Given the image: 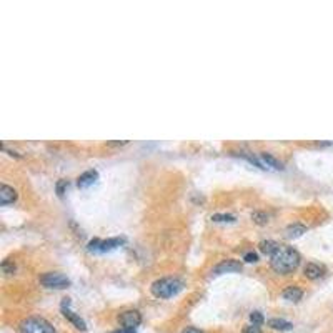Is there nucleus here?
<instances>
[{
  "label": "nucleus",
  "instance_id": "obj_1",
  "mask_svg": "<svg viewBox=\"0 0 333 333\" xmlns=\"http://www.w3.org/2000/svg\"><path fill=\"white\" fill-rule=\"evenodd\" d=\"M270 265L278 273H286L293 272L296 267L300 265V253L295 248L290 247H280L277 250V253L273 255L270 260Z\"/></svg>",
  "mask_w": 333,
  "mask_h": 333
},
{
  "label": "nucleus",
  "instance_id": "obj_2",
  "mask_svg": "<svg viewBox=\"0 0 333 333\" xmlns=\"http://www.w3.org/2000/svg\"><path fill=\"white\" fill-rule=\"evenodd\" d=\"M184 288V284L179 278H160V280H155L152 284V293L157 296V298H172L175 296L179 291Z\"/></svg>",
  "mask_w": 333,
  "mask_h": 333
},
{
  "label": "nucleus",
  "instance_id": "obj_3",
  "mask_svg": "<svg viewBox=\"0 0 333 333\" xmlns=\"http://www.w3.org/2000/svg\"><path fill=\"white\" fill-rule=\"evenodd\" d=\"M20 333H55V330L45 318L30 317L20 323Z\"/></svg>",
  "mask_w": 333,
  "mask_h": 333
},
{
  "label": "nucleus",
  "instance_id": "obj_4",
  "mask_svg": "<svg viewBox=\"0 0 333 333\" xmlns=\"http://www.w3.org/2000/svg\"><path fill=\"white\" fill-rule=\"evenodd\" d=\"M40 284H42L45 288L63 290L70 285V280L58 272H48V273H44V275L40 277Z\"/></svg>",
  "mask_w": 333,
  "mask_h": 333
},
{
  "label": "nucleus",
  "instance_id": "obj_5",
  "mask_svg": "<svg viewBox=\"0 0 333 333\" xmlns=\"http://www.w3.org/2000/svg\"><path fill=\"white\" fill-rule=\"evenodd\" d=\"M124 241H125L124 238H108V240H98V238H95L92 241H89L87 248H89V252L105 253V252H112V250L118 248L122 243H124Z\"/></svg>",
  "mask_w": 333,
  "mask_h": 333
},
{
  "label": "nucleus",
  "instance_id": "obj_6",
  "mask_svg": "<svg viewBox=\"0 0 333 333\" xmlns=\"http://www.w3.org/2000/svg\"><path fill=\"white\" fill-rule=\"evenodd\" d=\"M118 322H120L122 328L135 330V328L142 323V315L137 312V310H127V312H124L118 317Z\"/></svg>",
  "mask_w": 333,
  "mask_h": 333
},
{
  "label": "nucleus",
  "instance_id": "obj_7",
  "mask_svg": "<svg viewBox=\"0 0 333 333\" xmlns=\"http://www.w3.org/2000/svg\"><path fill=\"white\" fill-rule=\"evenodd\" d=\"M68 307H70V298H63V302H62V313H63V317H65L68 322L74 323L75 328H79V330L85 332L87 330V323L82 320L79 315L72 312V310L68 308Z\"/></svg>",
  "mask_w": 333,
  "mask_h": 333
},
{
  "label": "nucleus",
  "instance_id": "obj_8",
  "mask_svg": "<svg viewBox=\"0 0 333 333\" xmlns=\"http://www.w3.org/2000/svg\"><path fill=\"white\" fill-rule=\"evenodd\" d=\"M241 270V263L237 260H223L222 263L213 268V275H223V273H234Z\"/></svg>",
  "mask_w": 333,
  "mask_h": 333
},
{
  "label": "nucleus",
  "instance_id": "obj_9",
  "mask_svg": "<svg viewBox=\"0 0 333 333\" xmlns=\"http://www.w3.org/2000/svg\"><path fill=\"white\" fill-rule=\"evenodd\" d=\"M258 160L262 162L263 168H273V170H284V162H280L278 158H275L273 155L267 153V152H262L258 155Z\"/></svg>",
  "mask_w": 333,
  "mask_h": 333
},
{
  "label": "nucleus",
  "instance_id": "obj_10",
  "mask_svg": "<svg viewBox=\"0 0 333 333\" xmlns=\"http://www.w3.org/2000/svg\"><path fill=\"white\" fill-rule=\"evenodd\" d=\"M98 179V172L97 170H87L77 179V187L79 189H89L90 185H94Z\"/></svg>",
  "mask_w": 333,
  "mask_h": 333
},
{
  "label": "nucleus",
  "instance_id": "obj_11",
  "mask_svg": "<svg viewBox=\"0 0 333 333\" xmlns=\"http://www.w3.org/2000/svg\"><path fill=\"white\" fill-rule=\"evenodd\" d=\"M17 200V191L12 189V187H8L5 184L0 185V205H8V203H13Z\"/></svg>",
  "mask_w": 333,
  "mask_h": 333
},
{
  "label": "nucleus",
  "instance_id": "obj_12",
  "mask_svg": "<svg viewBox=\"0 0 333 333\" xmlns=\"http://www.w3.org/2000/svg\"><path fill=\"white\" fill-rule=\"evenodd\" d=\"M282 296H284L285 300H288V302H300L303 296V291L298 288V286H286V288L282 291Z\"/></svg>",
  "mask_w": 333,
  "mask_h": 333
},
{
  "label": "nucleus",
  "instance_id": "obj_13",
  "mask_svg": "<svg viewBox=\"0 0 333 333\" xmlns=\"http://www.w3.org/2000/svg\"><path fill=\"white\" fill-rule=\"evenodd\" d=\"M258 248H260V252L262 253H265V255H268V257H273V255L277 253V250L280 248V245L277 243V241H273V240H263L262 243L258 245Z\"/></svg>",
  "mask_w": 333,
  "mask_h": 333
},
{
  "label": "nucleus",
  "instance_id": "obj_14",
  "mask_svg": "<svg viewBox=\"0 0 333 333\" xmlns=\"http://www.w3.org/2000/svg\"><path fill=\"white\" fill-rule=\"evenodd\" d=\"M268 327L277 332H288L293 328V325L290 322L284 320V318H272V320H268Z\"/></svg>",
  "mask_w": 333,
  "mask_h": 333
},
{
  "label": "nucleus",
  "instance_id": "obj_15",
  "mask_svg": "<svg viewBox=\"0 0 333 333\" xmlns=\"http://www.w3.org/2000/svg\"><path fill=\"white\" fill-rule=\"evenodd\" d=\"M323 275V267L317 265V263H308L305 267V277L310 278V280H317Z\"/></svg>",
  "mask_w": 333,
  "mask_h": 333
},
{
  "label": "nucleus",
  "instance_id": "obj_16",
  "mask_svg": "<svg viewBox=\"0 0 333 333\" xmlns=\"http://www.w3.org/2000/svg\"><path fill=\"white\" fill-rule=\"evenodd\" d=\"M305 232H307V227L300 225V223H295V225H290L288 229L285 230V237L286 238H298V237H302Z\"/></svg>",
  "mask_w": 333,
  "mask_h": 333
},
{
  "label": "nucleus",
  "instance_id": "obj_17",
  "mask_svg": "<svg viewBox=\"0 0 333 333\" xmlns=\"http://www.w3.org/2000/svg\"><path fill=\"white\" fill-rule=\"evenodd\" d=\"M212 220L217 223H234L237 218L234 215H225V213H215L212 215Z\"/></svg>",
  "mask_w": 333,
  "mask_h": 333
},
{
  "label": "nucleus",
  "instance_id": "obj_18",
  "mask_svg": "<svg viewBox=\"0 0 333 333\" xmlns=\"http://www.w3.org/2000/svg\"><path fill=\"white\" fill-rule=\"evenodd\" d=\"M250 320H252V323L253 325H262L263 322H265V318H263V315L260 313V312H252L250 313Z\"/></svg>",
  "mask_w": 333,
  "mask_h": 333
},
{
  "label": "nucleus",
  "instance_id": "obj_19",
  "mask_svg": "<svg viewBox=\"0 0 333 333\" xmlns=\"http://www.w3.org/2000/svg\"><path fill=\"white\" fill-rule=\"evenodd\" d=\"M252 218H253V220L257 222V223H267V222H268V215H265V213H258V212H257V213H253Z\"/></svg>",
  "mask_w": 333,
  "mask_h": 333
},
{
  "label": "nucleus",
  "instance_id": "obj_20",
  "mask_svg": "<svg viewBox=\"0 0 333 333\" xmlns=\"http://www.w3.org/2000/svg\"><path fill=\"white\" fill-rule=\"evenodd\" d=\"M67 187H68V182H67V180H60V182H58V184H57V193L60 195V197L63 195V191H65Z\"/></svg>",
  "mask_w": 333,
  "mask_h": 333
},
{
  "label": "nucleus",
  "instance_id": "obj_21",
  "mask_svg": "<svg viewBox=\"0 0 333 333\" xmlns=\"http://www.w3.org/2000/svg\"><path fill=\"white\" fill-rule=\"evenodd\" d=\"M243 333H262V330H260V327L258 325H248V327H245L243 328Z\"/></svg>",
  "mask_w": 333,
  "mask_h": 333
},
{
  "label": "nucleus",
  "instance_id": "obj_22",
  "mask_svg": "<svg viewBox=\"0 0 333 333\" xmlns=\"http://www.w3.org/2000/svg\"><path fill=\"white\" fill-rule=\"evenodd\" d=\"M258 260V255L255 253V252H248V253H245V262H257Z\"/></svg>",
  "mask_w": 333,
  "mask_h": 333
},
{
  "label": "nucleus",
  "instance_id": "obj_23",
  "mask_svg": "<svg viewBox=\"0 0 333 333\" xmlns=\"http://www.w3.org/2000/svg\"><path fill=\"white\" fill-rule=\"evenodd\" d=\"M182 333H203L202 330H198V328H193V327H189V328H185L184 332Z\"/></svg>",
  "mask_w": 333,
  "mask_h": 333
},
{
  "label": "nucleus",
  "instance_id": "obj_24",
  "mask_svg": "<svg viewBox=\"0 0 333 333\" xmlns=\"http://www.w3.org/2000/svg\"><path fill=\"white\" fill-rule=\"evenodd\" d=\"M112 333H135V330H127V328H120V330L112 332Z\"/></svg>",
  "mask_w": 333,
  "mask_h": 333
}]
</instances>
